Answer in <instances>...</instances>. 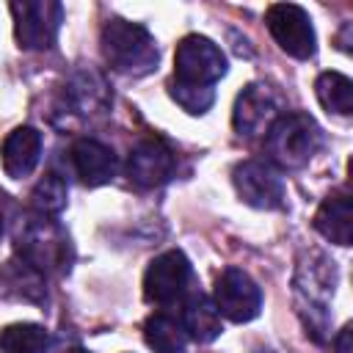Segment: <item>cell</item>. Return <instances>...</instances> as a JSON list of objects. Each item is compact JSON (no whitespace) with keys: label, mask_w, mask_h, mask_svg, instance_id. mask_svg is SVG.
<instances>
[{"label":"cell","mask_w":353,"mask_h":353,"mask_svg":"<svg viewBox=\"0 0 353 353\" xmlns=\"http://www.w3.org/2000/svg\"><path fill=\"white\" fill-rule=\"evenodd\" d=\"M14 248L19 262H25L41 276L44 273L61 276L72 268V259H74L66 229L52 215H41V212H30L19 218L14 232Z\"/></svg>","instance_id":"obj_1"},{"label":"cell","mask_w":353,"mask_h":353,"mask_svg":"<svg viewBox=\"0 0 353 353\" xmlns=\"http://www.w3.org/2000/svg\"><path fill=\"white\" fill-rule=\"evenodd\" d=\"M102 55L110 69L132 77L149 74L160 58L152 33L143 25L127 19H110L102 28Z\"/></svg>","instance_id":"obj_2"},{"label":"cell","mask_w":353,"mask_h":353,"mask_svg":"<svg viewBox=\"0 0 353 353\" xmlns=\"http://www.w3.org/2000/svg\"><path fill=\"white\" fill-rule=\"evenodd\" d=\"M334 265L323 254H309V262L298 265L295 276V295H298V312L303 317L306 334H312L314 342H323L328 336V301L334 295Z\"/></svg>","instance_id":"obj_3"},{"label":"cell","mask_w":353,"mask_h":353,"mask_svg":"<svg viewBox=\"0 0 353 353\" xmlns=\"http://www.w3.org/2000/svg\"><path fill=\"white\" fill-rule=\"evenodd\" d=\"M320 127L309 113H279L265 132V152L281 168H303L320 149Z\"/></svg>","instance_id":"obj_4"},{"label":"cell","mask_w":353,"mask_h":353,"mask_svg":"<svg viewBox=\"0 0 353 353\" xmlns=\"http://www.w3.org/2000/svg\"><path fill=\"white\" fill-rule=\"evenodd\" d=\"M226 74V58L218 44L207 36H185L174 52V80L171 88L212 91V85Z\"/></svg>","instance_id":"obj_5"},{"label":"cell","mask_w":353,"mask_h":353,"mask_svg":"<svg viewBox=\"0 0 353 353\" xmlns=\"http://www.w3.org/2000/svg\"><path fill=\"white\" fill-rule=\"evenodd\" d=\"M17 41L25 50H50L58 39L63 6L55 0H22L11 3Z\"/></svg>","instance_id":"obj_6"},{"label":"cell","mask_w":353,"mask_h":353,"mask_svg":"<svg viewBox=\"0 0 353 353\" xmlns=\"http://www.w3.org/2000/svg\"><path fill=\"white\" fill-rule=\"evenodd\" d=\"M268 30L270 36L276 39V44L298 58V61H306L314 55V47H317V39H314V28H312V19L309 14L295 6V3H276L268 8Z\"/></svg>","instance_id":"obj_7"},{"label":"cell","mask_w":353,"mask_h":353,"mask_svg":"<svg viewBox=\"0 0 353 353\" xmlns=\"http://www.w3.org/2000/svg\"><path fill=\"white\" fill-rule=\"evenodd\" d=\"M212 303L221 317H226L232 323H248L262 309V290L245 270L226 268L215 281Z\"/></svg>","instance_id":"obj_8"},{"label":"cell","mask_w":353,"mask_h":353,"mask_svg":"<svg viewBox=\"0 0 353 353\" xmlns=\"http://www.w3.org/2000/svg\"><path fill=\"white\" fill-rule=\"evenodd\" d=\"M193 268L182 251H165L152 259L143 276V298L154 306H168L188 292Z\"/></svg>","instance_id":"obj_9"},{"label":"cell","mask_w":353,"mask_h":353,"mask_svg":"<svg viewBox=\"0 0 353 353\" xmlns=\"http://www.w3.org/2000/svg\"><path fill=\"white\" fill-rule=\"evenodd\" d=\"M176 171V154L160 138H146L132 146L127 157V176L138 188H160Z\"/></svg>","instance_id":"obj_10"},{"label":"cell","mask_w":353,"mask_h":353,"mask_svg":"<svg viewBox=\"0 0 353 353\" xmlns=\"http://www.w3.org/2000/svg\"><path fill=\"white\" fill-rule=\"evenodd\" d=\"M234 188L240 199L259 210H276L284 204V182L281 176L259 160H245L234 168Z\"/></svg>","instance_id":"obj_11"},{"label":"cell","mask_w":353,"mask_h":353,"mask_svg":"<svg viewBox=\"0 0 353 353\" xmlns=\"http://www.w3.org/2000/svg\"><path fill=\"white\" fill-rule=\"evenodd\" d=\"M279 116V105L276 97L268 85L251 83L240 91L237 102H234V113H232V124L237 130V135L243 138H256L265 135L268 127L276 121Z\"/></svg>","instance_id":"obj_12"},{"label":"cell","mask_w":353,"mask_h":353,"mask_svg":"<svg viewBox=\"0 0 353 353\" xmlns=\"http://www.w3.org/2000/svg\"><path fill=\"white\" fill-rule=\"evenodd\" d=\"M69 154H72V165H74L77 176L88 188L105 185L116 174V154H113V149L105 146L97 138H77L72 143V152Z\"/></svg>","instance_id":"obj_13"},{"label":"cell","mask_w":353,"mask_h":353,"mask_svg":"<svg viewBox=\"0 0 353 353\" xmlns=\"http://www.w3.org/2000/svg\"><path fill=\"white\" fill-rule=\"evenodd\" d=\"M66 99L74 113L80 116H97L105 113L110 105V88L105 77L94 69H77L66 83Z\"/></svg>","instance_id":"obj_14"},{"label":"cell","mask_w":353,"mask_h":353,"mask_svg":"<svg viewBox=\"0 0 353 353\" xmlns=\"http://www.w3.org/2000/svg\"><path fill=\"white\" fill-rule=\"evenodd\" d=\"M0 154H3V168L8 176L14 179L28 176L39 165V157H41V132L33 127H17L3 141Z\"/></svg>","instance_id":"obj_15"},{"label":"cell","mask_w":353,"mask_h":353,"mask_svg":"<svg viewBox=\"0 0 353 353\" xmlns=\"http://www.w3.org/2000/svg\"><path fill=\"white\" fill-rule=\"evenodd\" d=\"M314 229L336 245H350L353 223H350V196H347V190H339V193L328 196L320 204V210L314 215Z\"/></svg>","instance_id":"obj_16"},{"label":"cell","mask_w":353,"mask_h":353,"mask_svg":"<svg viewBox=\"0 0 353 353\" xmlns=\"http://www.w3.org/2000/svg\"><path fill=\"white\" fill-rule=\"evenodd\" d=\"M182 325L188 331V339H196V342H212L218 334H221V314L215 309V303L201 295V292H193L188 301H185V309H182Z\"/></svg>","instance_id":"obj_17"},{"label":"cell","mask_w":353,"mask_h":353,"mask_svg":"<svg viewBox=\"0 0 353 353\" xmlns=\"http://www.w3.org/2000/svg\"><path fill=\"white\" fill-rule=\"evenodd\" d=\"M143 339L154 353H185V347H188V331H185L182 320H176L174 314H165V312H157L146 320Z\"/></svg>","instance_id":"obj_18"},{"label":"cell","mask_w":353,"mask_h":353,"mask_svg":"<svg viewBox=\"0 0 353 353\" xmlns=\"http://www.w3.org/2000/svg\"><path fill=\"white\" fill-rule=\"evenodd\" d=\"M317 99L328 113L347 116L353 110V83L339 72H323L314 83Z\"/></svg>","instance_id":"obj_19"},{"label":"cell","mask_w":353,"mask_h":353,"mask_svg":"<svg viewBox=\"0 0 353 353\" xmlns=\"http://www.w3.org/2000/svg\"><path fill=\"white\" fill-rule=\"evenodd\" d=\"M50 347V334L36 323H14L0 331L3 353H44Z\"/></svg>","instance_id":"obj_20"},{"label":"cell","mask_w":353,"mask_h":353,"mask_svg":"<svg viewBox=\"0 0 353 353\" xmlns=\"http://www.w3.org/2000/svg\"><path fill=\"white\" fill-rule=\"evenodd\" d=\"M0 279L8 292H14L25 301H44V279L25 262H6L0 270Z\"/></svg>","instance_id":"obj_21"},{"label":"cell","mask_w":353,"mask_h":353,"mask_svg":"<svg viewBox=\"0 0 353 353\" xmlns=\"http://www.w3.org/2000/svg\"><path fill=\"white\" fill-rule=\"evenodd\" d=\"M30 204L41 215H58L66 207V182L58 174H44L30 193Z\"/></svg>","instance_id":"obj_22"},{"label":"cell","mask_w":353,"mask_h":353,"mask_svg":"<svg viewBox=\"0 0 353 353\" xmlns=\"http://www.w3.org/2000/svg\"><path fill=\"white\" fill-rule=\"evenodd\" d=\"M8 212H11V201H8V196L0 190V237H3V232H6V221H8Z\"/></svg>","instance_id":"obj_23"},{"label":"cell","mask_w":353,"mask_h":353,"mask_svg":"<svg viewBox=\"0 0 353 353\" xmlns=\"http://www.w3.org/2000/svg\"><path fill=\"white\" fill-rule=\"evenodd\" d=\"M66 353H88V350H83V347H69Z\"/></svg>","instance_id":"obj_24"},{"label":"cell","mask_w":353,"mask_h":353,"mask_svg":"<svg viewBox=\"0 0 353 353\" xmlns=\"http://www.w3.org/2000/svg\"><path fill=\"white\" fill-rule=\"evenodd\" d=\"M256 353H276V350H256Z\"/></svg>","instance_id":"obj_25"}]
</instances>
